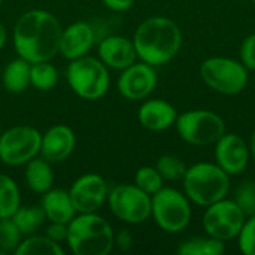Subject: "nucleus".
Wrapping results in <instances>:
<instances>
[{
	"mask_svg": "<svg viewBox=\"0 0 255 255\" xmlns=\"http://www.w3.org/2000/svg\"><path fill=\"white\" fill-rule=\"evenodd\" d=\"M63 25L49 10L30 9L15 22L12 42L18 57L30 64L51 61L60 51Z\"/></svg>",
	"mask_w": 255,
	"mask_h": 255,
	"instance_id": "nucleus-1",
	"label": "nucleus"
},
{
	"mask_svg": "<svg viewBox=\"0 0 255 255\" xmlns=\"http://www.w3.org/2000/svg\"><path fill=\"white\" fill-rule=\"evenodd\" d=\"M137 60L154 67L170 63L181 51L182 31L179 25L167 16H149L134 30L131 37Z\"/></svg>",
	"mask_w": 255,
	"mask_h": 255,
	"instance_id": "nucleus-2",
	"label": "nucleus"
},
{
	"mask_svg": "<svg viewBox=\"0 0 255 255\" xmlns=\"http://www.w3.org/2000/svg\"><path fill=\"white\" fill-rule=\"evenodd\" d=\"M112 226L97 212L76 214L67 224L66 245L75 255H108L114 250Z\"/></svg>",
	"mask_w": 255,
	"mask_h": 255,
	"instance_id": "nucleus-3",
	"label": "nucleus"
},
{
	"mask_svg": "<svg viewBox=\"0 0 255 255\" xmlns=\"http://www.w3.org/2000/svg\"><path fill=\"white\" fill-rule=\"evenodd\" d=\"M230 175L215 161H200L190 167L182 178V191L193 205L208 208L209 205L226 199L230 193Z\"/></svg>",
	"mask_w": 255,
	"mask_h": 255,
	"instance_id": "nucleus-4",
	"label": "nucleus"
},
{
	"mask_svg": "<svg viewBox=\"0 0 255 255\" xmlns=\"http://www.w3.org/2000/svg\"><path fill=\"white\" fill-rule=\"evenodd\" d=\"M66 79L70 90L84 100H100L111 85L109 69L97 57L84 55L69 61Z\"/></svg>",
	"mask_w": 255,
	"mask_h": 255,
	"instance_id": "nucleus-5",
	"label": "nucleus"
},
{
	"mask_svg": "<svg viewBox=\"0 0 255 255\" xmlns=\"http://www.w3.org/2000/svg\"><path fill=\"white\" fill-rule=\"evenodd\" d=\"M200 78L206 87L223 96H236L242 93L250 81V70L230 57H209L199 69Z\"/></svg>",
	"mask_w": 255,
	"mask_h": 255,
	"instance_id": "nucleus-6",
	"label": "nucleus"
},
{
	"mask_svg": "<svg viewBox=\"0 0 255 255\" xmlns=\"http://www.w3.org/2000/svg\"><path fill=\"white\" fill-rule=\"evenodd\" d=\"M191 202L172 187H163L151 196V218L166 233H181L191 223Z\"/></svg>",
	"mask_w": 255,
	"mask_h": 255,
	"instance_id": "nucleus-7",
	"label": "nucleus"
},
{
	"mask_svg": "<svg viewBox=\"0 0 255 255\" xmlns=\"http://www.w3.org/2000/svg\"><path fill=\"white\" fill-rule=\"evenodd\" d=\"M179 137L193 146L215 145L226 133V123L221 115L208 109H191L178 114L175 123Z\"/></svg>",
	"mask_w": 255,
	"mask_h": 255,
	"instance_id": "nucleus-8",
	"label": "nucleus"
},
{
	"mask_svg": "<svg viewBox=\"0 0 255 255\" xmlns=\"http://www.w3.org/2000/svg\"><path fill=\"white\" fill-rule=\"evenodd\" d=\"M42 133L31 126H13L0 134V161L10 167L25 166L40 152Z\"/></svg>",
	"mask_w": 255,
	"mask_h": 255,
	"instance_id": "nucleus-9",
	"label": "nucleus"
},
{
	"mask_svg": "<svg viewBox=\"0 0 255 255\" xmlns=\"http://www.w3.org/2000/svg\"><path fill=\"white\" fill-rule=\"evenodd\" d=\"M112 215L121 223L137 226L151 218V196L134 184H120L108 194Z\"/></svg>",
	"mask_w": 255,
	"mask_h": 255,
	"instance_id": "nucleus-10",
	"label": "nucleus"
},
{
	"mask_svg": "<svg viewBox=\"0 0 255 255\" xmlns=\"http://www.w3.org/2000/svg\"><path fill=\"white\" fill-rule=\"evenodd\" d=\"M247 217L233 199H223L205 208L202 226L208 236L223 242H230L238 238Z\"/></svg>",
	"mask_w": 255,
	"mask_h": 255,
	"instance_id": "nucleus-11",
	"label": "nucleus"
},
{
	"mask_svg": "<svg viewBox=\"0 0 255 255\" xmlns=\"http://www.w3.org/2000/svg\"><path fill=\"white\" fill-rule=\"evenodd\" d=\"M109 188L103 176L97 173H84L69 188V196L78 214L99 212L106 203Z\"/></svg>",
	"mask_w": 255,
	"mask_h": 255,
	"instance_id": "nucleus-12",
	"label": "nucleus"
},
{
	"mask_svg": "<svg viewBox=\"0 0 255 255\" xmlns=\"http://www.w3.org/2000/svg\"><path fill=\"white\" fill-rule=\"evenodd\" d=\"M117 87L120 94L127 100H145L157 87L155 67L139 60L121 70Z\"/></svg>",
	"mask_w": 255,
	"mask_h": 255,
	"instance_id": "nucleus-13",
	"label": "nucleus"
},
{
	"mask_svg": "<svg viewBox=\"0 0 255 255\" xmlns=\"http://www.w3.org/2000/svg\"><path fill=\"white\" fill-rule=\"evenodd\" d=\"M215 163L230 176L245 172L250 164L251 152L248 142L236 133H224L214 145Z\"/></svg>",
	"mask_w": 255,
	"mask_h": 255,
	"instance_id": "nucleus-14",
	"label": "nucleus"
},
{
	"mask_svg": "<svg viewBox=\"0 0 255 255\" xmlns=\"http://www.w3.org/2000/svg\"><path fill=\"white\" fill-rule=\"evenodd\" d=\"M96 43L94 27L87 21H75L67 27H63L60 39V54L72 61L88 55Z\"/></svg>",
	"mask_w": 255,
	"mask_h": 255,
	"instance_id": "nucleus-15",
	"label": "nucleus"
},
{
	"mask_svg": "<svg viewBox=\"0 0 255 255\" xmlns=\"http://www.w3.org/2000/svg\"><path fill=\"white\" fill-rule=\"evenodd\" d=\"M100 61L114 70H124L137 61L136 48L131 39L121 34H111L103 37L97 45Z\"/></svg>",
	"mask_w": 255,
	"mask_h": 255,
	"instance_id": "nucleus-16",
	"label": "nucleus"
},
{
	"mask_svg": "<svg viewBox=\"0 0 255 255\" xmlns=\"http://www.w3.org/2000/svg\"><path fill=\"white\" fill-rule=\"evenodd\" d=\"M76 146L75 131L66 124H55L49 127L40 140V157L54 163H61L67 160Z\"/></svg>",
	"mask_w": 255,
	"mask_h": 255,
	"instance_id": "nucleus-17",
	"label": "nucleus"
},
{
	"mask_svg": "<svg viewBox=\"0 0 255 255\" xmlns=\"http://www.w3.org/2000/svg\"><path fill=\"white\" fill-rule=\"evenodd\" d=\"M176 118L175 106L163 99L145 100L137 111L139 124L149 131H164L175 126Z\"/></svg>",
	"mask_w": 255,
	"mask_h": 255,
	"instance_id": "nucleus-18",
	"label": "nucleus"
},
{
	"mask_svg": "<svg viewBox=\"0 0 255 255\" xmlns=\"http://www.w3.org/2000/svg\"><path fill=\"white\" fill-rule=\"evenodd\" d=\"M40 208L45 212V217L51 223L69 224L76 217V209L72 203L69 191L60 188H51L42 194Z\"/></svg>",
	"mask_w": 255,
	"mask_h": 255,
	"instance_id": "nucleus-19",
	"label": "nucleus"
},
{
	"mask_svg": "<svg viewBox=\"0 0 255 255\" xmlns=\"http://www.w3.org/2000/svg\"><path fill=\"white\" fill-rule=\"evenodd\" d=\"M24 179L27 187L36 193L43 194L54 187V172L49 161L42 157H34L25 164Z\"/></svg>",
	"mask_w": 255,
	"mask_h": 255,
	"instance_id": "nucleus-20",
	"label": "nucleus"
},
{
	"mask_svg": "<svg viewBox=\"0 0 255 255\" xmlns=\"http://www.w3.org/2000/svg\"><path fill=\"white\" fill-rule=\"evenodd\" d=\"M30 66L31 64L21 57L10 60L1 73L3 88L10 94L24 93L30 85Z\"/></svg>",
	"mask_w": 255,
	"mask_h": 255,
	"instance_id": "nucleus-21",
	"label": "nucleus"
},
{
	"mask_svg": "<svg viewBox=\"0 0 255 255\" xmlns=\"http://www.w3.org/2000/svg\"><path fill=\"white\" fill-rule=\"evenodd\" d=\"M64 248L51 241L46 235H30L24 236L21 244L18 245L15 255H64Z\"/></svg>",
	"mask_w": 255,
	"mask_h": 255,
	"instance_id": "nucleus-22",
	"label": "nucleus"
},
{
	"mask_svg": "<svg viewBox=\"0 0 255 255\" xmlns=\"http://www.w3.org/2000/svg\"><path fill=\"white\" fill-rule=\"evenodd\" d=\"M226 253V242L211 236H196L185 239L178 247L179 255H223Z\"/></svg>",
	"mask_w": 255,
	"mask_h": 255,
	"instance_id": "nucleus-23",
	"label": "nucleus"
},
{
	"mask_svg": "<svg viewBox=\"0 0 255 255\" xmlns=\"http://www.w3.org/2000/svg\"><path fill=\"white\" fill-rule=\"evenodd\" d=\"M21 206V191L13 178L0 173V220L10 218Z\"/></svg>",
	"mask_w": 255,
	"mask_h": 255,
	"instance_id": "nucleus-24",
	"label": "nucleus"
},
{
	"mask_svg": "<svg viewBox=\"0 0 255 255\" xmlns=\"http://www.w3.org/2000/svg\"><path fill=\"white\" fill-rule=\"evenodd\" d=\"M22 236H30L39 230V227L46 221L45 212L40 206H19L10 217Z\"/></svg>",
	"mask_w": 255,
	"mask_h": 255,
	"instance_id": "nucleus-25",
	"label": "nucleus"
},
{
	"mask_svg": "<svg viewBox=\"0 0 255 255\" xmlns=\"http://www.w3.org/2000/svg\"><path fill=\"white\" fill-rule=\"evenodd\" d=\"M60 79L58 70L49 61H39L30 66V85L39 91H51Z\"/></svg>",
	"mask_w": 255,
	"mask_h": 255,
	"instance_id": "nucleus-26",
	"label": "nucleus"
},
{
	"mask_svg": "<svg viewBox=\"0 0 255 255\" xmlns=\"http://www.w3.org/2000/svg\"><path fill=\"white\" fill-rule=\"evenodd\" d=\"M187 164L176 155L172 154H164L161 155L157 163H155V169L158 170V173L161 175V178L164 179V182H178L182 181L185 172H187Z\"/></svg>",
	"mask_w": 255,
	"mask_h": 255,
	"instance_id": "nucleus-27",
	"label": "nucleus"
},
{
	"mask_svg": "<svg viewBox=\"0 0 255 255\" xmlns=\"http://www.w3.org/2000/svg\"><path fill=\"white\" fill-rule=\"evenodd\" d=\"M134 185H137L146 194L152 196L164 187V179L155 166H142L134 173Z\"/></svg>",
	"mask_w": 255,
	"mask_h": 255,
	"instance_id": "nucleus-28",
	"label": "nucleus"
},
{
	"mask_svg": "<svg viewBox=\"0 0 255 255\" xmlns=\"http://www.w3.org/2000/svg\"><path fill=\"white\" fill-rule=\"evenodd\" d=\"M22 238L12 218L0 220V254H15Z\"/></svg>",
	"mask_w": 255,
	"mask_h": 255,
	"instance_id": "nucleus-29",
	"label": "nucleus"
},
{
	"mask_svg": "<svg viewBox=\"0 0 255 255\" xmlns=\"http://www.w3.org/2000/svg\"><path fill=\"white\" fill-rule=\"evenodd\" d=\"M235 203L241 208L245 217H251L255 214V182L244 181L235 191L233 196Z\"/></svg>",
	"mask_w": 255,
	"mask_h": 255,
	"instance_id": "nucleus-30",
	"label": "nucleus"
},
{
	"mask_svg": "<svg viewBox=\"0 0 255 255\" xmlns=\"http://www.w3.org/2000/svg\"><path fill=\"white\" fill-rule=\"evenodd\" d=\"M239 251L245 255H255V214L247 217L241 233L236 238Z\"/></svg>",
	"mask_w": 255,
	"mask_h": 255,
	"instance_id": "nucleus-31",
	"label": "nucleus"
},
{
	"mask_svg": "<svg viewBox=\"0 0 255 255\" xmlns=\"http://www.w3.org/2000/svg\"><path fill=\"white\" fill-rule=\"evenodd\" d=\"M239 60L241 63L251 72L255 70V33L248 34L239 48Z\"/></svg>",
	"mask_w": 255,
	"mask_h": 255,
	"instance_id": "nucleus-32",
	"label": "nucleus"
},
{
	"mask_svg": "<svg viewBox=\"0 0 255 255\" xmlns=\"http://www.w3.org/2000/svg\"><path fill=\"white\" fill-rule=\"evenodd\" d=\"M45 235L57 242V244H66V239H67V224H63V223H51L48 224L46 230H45Z\"/></svg>",
	"mask_w": 255,
	"mask_h": 255,
	"instance_id": "nucleus-33",
	"label": "nucleus"
},
{
	"mask_svg": "<svg viewBox=\"0 0 255 255\" xmlns=\"http://www.w3.org/2000/svg\"><path fill=\"white\" fill-rule=\"evenodd\" d=\"M118 248L120 251H128L133 247V235L130 233V230L123 229L118 233H115L114 236V248Z\"/></svg>",
	"mask_w": 255,
	"mask_h": 255,
	"instance_id": "nucleus-34",
	"label": "nucleus"
},
{
	"mask_svg": "<svg viewBox=\"0 0 255 255\" xmlns=\"http://www.w3.org/2000/svg\"><path fill=\"white\" fill-rule=\"evenodd\" d=\"M102 3L114 12H126L134 4V0H102Z\"/></svg>",
	"mask_w": 255,
	"mask_h": 255,
	"instance_id": "nucleus-35",
	"label": "nucleus"
},
{
	"mask_svg": "<svg viewBox=\"0 0 255 255\" xmlns=\"http://www.w3.org/2000/svg\"><path fill=\"white\" fill-rule=\"evenodd\" d=\"M6 39H7V31H6L4 25L0 22V49L4 46V43H6Z\"/></svg>",
	"mask_w": 255,
	"mask_h": 255,
	"instance_id": "nucleus-36",
	"label": "nucleus"
},
{
	"mask_svg": "<svg viewBox=\"0 0 255 255\" xmlns=\"http://www.w3.org/2000/svg\"><path fill=\"white\" fill-rule=\"evenodd\" d=\"M248 146H250V152H251V157L255 160V128L251 133V137H250V142H248Z\"/></svg>",
	"mask_w": 255,
	"mask_h": 255,
	"instance_id": "nucleus-37",
	"label": "nucleus"
},
{
	"mask_svg": "<svg viewBox=\"0 0 255 255\" xmlns=\"http://www.w3.org/2000/svg\"><path fill=\"white\" fill-rule=\"evenodd\" d=\"M1 3H3V0H0V7H1Z\"/></svg>",
	"mask_w": 255,
	"mask_h": 255,
	"instance_id": "nucleus-38",
	"label": "nucleus"
},
{
	"mask_svg": "<svg viewBox=\"0 0 255 255\" xmlns=\"http://www.w3.org/2000/svg\"><path fill=\"white\" fill-rule=\"evenodd\" d=\"M251 1H253V3H255V0H251Z\"/></svg>",
	"mask_w": 255,
	"mask_h": 255,
	"instance_id": "nucleus-39",
	"label": "nucleus"
}]
</instances>
